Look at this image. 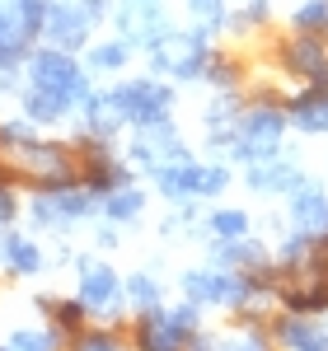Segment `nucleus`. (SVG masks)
Here are the masks:
<instances>
[{
	"mask_svg": "<svg viewBox=\"0 0 328 351\" xmlns=\"http://www.w3.org/2000/svg\"><path fill=\"white\" fill-rule=\"evenodd\" d=\"M24 84H38V89H52L61 99H71L75 112L80 104L94 94V80H89V71H84V61L75 52H61V47H33V56L24 61Z\"/></svg>",
	"mask_w": 328,
	"mask_h": 351,
	"instance_id": "f257e3e1",
	"label": "nucleus"
},
{
	"mask_svg": "<svg viewBox=\"0 0 328 351\" xmlns=\"http://www.w3.org/2000/svg\"><path fill=\"white\" fill-rule=\"evenodd\" d=\"M145 56L160 80H202V71L211 61V33L207 28H169L155 47H145Z\"/></svg>",
	"mask_w": 328,
	"mask_h": 351,
	"instance_id": "f03ea898",
	"label": "nucleus"
},
{
	"mask_svg": "<svg viewBox=\"0 0 328 351\" xmlns=\"http://www.w3.org/2000/svg\"><path fill=\"white\" fill-rule=\"evenodd\" d=\"M286 141V108L281 104H248L235 122V141H230V160L239 164H258L281 155Z\"/></svg>",
	"mask_w": 328,
	"mask_h": 351,
	"instance_id": "7ed1b4c3",
	"label": "nucleus"
},
{
	"mask_svg": "<svg viewBox=\"0 0 328 351\" xmlns=\"http://www.w3.org/2000/svg\"><path fill=\"white\" fill-rule=\"evenodd\" d=\"M122 122L137 132V127H150V122H164L174 117V89L160 80V75H137V80H117L108 89Z\"/></svg>",
	"mask_w": 328,
	"mask_h": 351,
	"instance_id": "20e7f679",
	"label": "nucleus"
},
{
	"mask_svg": "<svg viewBox=\"0 0 328 351\" xmlns=\"http://www.w3.org/2000/svg\"><path fill=\"white\" fill-rule=\"evenodd\" d=\"M99 206H104L99 192H89L84 183H71V188L56 192H38L28 202V220H33V230H71L80 220L99 216Z\"/></svg>",
	"mask_w": 328,
	"mask_h": 351,
	"instance_id": "39448f33",
	"label": "nucleus"
},
{
	"mask_svg": "<svg viewBox=\"0 0 328 351\" xmlns=\"http://www.w3.org/2000/svg\"><path fill=\"white\" fill-rule=\"evenodd\" d=\"M113 28H117V38H122L132 52H145V47H155L174 24H169L160 0H122V5L113 10Z\"/></svg>",
	"mask_w": 328,
	"mask_h": 351,
	"instance_id": "423d86ee",
	"label": "nucleus"
},
{
	"mask_svg": "<svg viewBox=\"0 0 328 351\" xmlns=\"http://www.w3.org/2000/svg\"><path fill=\"white\" fill-rule=\"evenodd\" d=\"M75 267H80V304L89 314H104L108 324H117L122 319V304H127L117 271L108 263H99V258H80Z\"/></svg>",
	"mask_w": 328,
	"mask_h": 351,
	"instance_id": "0eeeda50",
	"label": "nucleus"
},
{
	"mask_svg": "<svg viewBox=\"0 0 328 351\" xmlns=\"http://www.w3.org/2000/svg\"><path fill=\"white\" fill-rule=\"evenodd\" d=\"M94 38V24L84 19L80 0H47V19H43V43L61 52H84Z\"/></svg>",
	"mask_w": 328,
	"mask_h": 351,
	"instance_id": "6e6552de",
	"label": "nucleus"
},
{
	"mask_svg": "<svg viewBox=\"0 0 328 351\" xmlns=\"http://www.w3.org/2000/svg\"><path fill=\"white\" fill-rule=\"evenodd\" d=\"M281 71L296 75V80L314 84V89H328V52L324 38H309V33H296L291 43H281Z\"/></svg>",
	"mask_w": 328,
	"mask_h": 351,
	"instance_id": "1a4fd4ad",
	"label": "nucleus"
},
{
	"mask_svg": "<svg viewBox=\"0 0 328 351\" xmlns=\"http://www.w3.org/2000/svg\"><path fill=\"white\" fill-rule=\"evenodd\" d=\"M230 291H235V271L225 267L183 271V300L197 304V309H230Z\"/></svg>",
	"mask_w": 328,
	"mask_h": 351,
	"instance_id": "9d476101",
	"label": "nucleus"
},
{
	"mask_svg": "<svg viewBox=\"0 0 328 351\" xmlns=\"http://www.w3.org/2000/svg\"><path fill=\"white\" fill-rule=\"evenodd\" d=\"M286 220L301 234H328V192L305 178L301 188L286 197Z\"/></svg>",
	"mask_w": 328,
	"mask_h": 351,
	"instance_id": "9b49d317",
	"label": "nucleus"
},
{
	"mask_svg": "<svg viewBox=\"0 0 328 351\" xmlns=\"http://www.w3.org/2000/svg\"><path fill=\"white\" fill-rule=\"evenodd\" d=\"M244 183L253 192H277V197H291V192L305 183L301 164L291 160V155H272V160H258L244 169Z\"/></svg>",
	"mask_w": 328,
	"mask_h": 351,
	"instance_id": "f8f14e48",
	"label": "nucleus"
},
{
	"mask_svg": "<svg viewBox=\"0 0 328 351\" xmlns=\"http://www.w3.org/2000/svg\"><path fill=\"white\" fill-rule=\"evenodd\" d=\"M33 47H38V38L28 33L19 5L14 0H0V66H14L19 71L28 56H33Z\"/></svg>",
	"mask_w": 328,
	"mask_h": 351,
	"instance_id": "ddd939ff",
	"label": "nucleus"
},
{
	"mask_svg": "<svg viewBox=\"0 0 328 351\" xmlns=\"http://www.w3.org/2000/svg\"><path fill=\"white\" fill-rule=\"evenodd\" d=\"M286 108V122L296 127V132L305 136H328V89H305V94H296V99H286L281 104Z\"/></svg>",
	"mask_w": 328,
	"mask_h": 351,
	"instance_id": "4468645a",
	"label": "nucleus"
},
{
	"mask_svg": "<svg viewBox=\"0 0 328 351\" xmlns=\"http://www.w3.org/2000/svg\"><path fill=\"white\" fill-rule=\"evenodd\" d=\"M272 337L286 351H328L324 324H314L309 314H281V319L272 324Z\"/></svg>",
	"mask_w": 328,
	"mask_h": 351,
	"instance_id": "2eb2a0df",
	"label": "nucleus"
},
{
	"mask_svg": "<svg viewBox=\"0 0 328 351\" xmlns=\"http://www.w3.org/2000/svg\"><path fill=\"white\" fill-rule=\"evenodd\" d=\"M80 127H84V136H99V141H113V136L127 127L108 89H94V94L80 104Z\"/></svg>",
	"mask_w": 328,
	"mask_h": 351,
	"instance_id": "dca6fc26",
	"label": "nucleus"
},
{
	"mask_svg": "<svg viewBox=\"0 0 328 351\" xmlns=\"http://www.w3.org/2000/svg\"><path fill=\"white\" fill-rule=\"evenodd\" d=\"M19 104H24V117L33 127H56V122H66V117L75 112L71 99H61L52 89H38V84H24V89H19Z\"/></svg>",
	"mask_w": 328,
	"mask_h": 351,
	"instance_id": "f3484780",
	"label": "nucleus"
},
{
	"mask_svg": "<svg viewBox=\"0 0 328 351\" xmlns=\"http://www.w3.org/2000/svg\"><path fill=\"white\" fill-rule=\"evenodd\" d=\"M0 263L10 267V276H38L43 271V248H38V239H28L19 230H5L0 234Z\"/></svg>",
	"mask_w": 328,
	"mask_h": 351,
	"instance_id": "a211bd4d",
	"label": "nucleus"
},
{
	"mask_svg": "<svg viewBox=\"0 0 328 351\" xmlns=\"http://www.w3.org/2000/svg\"><path fill=\"white\" fill-rule=\"evenodd\" d=\"M127 61H132V47H127L122 38L89 43V47H84V71H89V75H117Z\"/></svg>",
	"mask_w": 328,
	"mask_h": 351,
	"instance_id": "6ab92c4d",
	"label": "nucleus"
},
{
	"mask_svg": "<svg viewBox=\"0 0 328 351\" xmlns=\"http://www.w3.org/2000/svg\"><path fill=\"white\" fill-rule=\"evenodd\" d=\"M141 211H145V192H141L137 183L108 192V197H104V206H99V216L113 220V225H132V220H141Z\"/></svg>",
	"mask_w": 328,
	"mask_h": 351,
	"instance_id": "aec40b11",
	"label": "nucleus"
},
{
	"mask_svg": "<svg viewBox=\"0 0 328 351\" xmlns=\"http://www.w3.org/2000/svg\"><path fill=\"white\" fill-rule=\"evenodd\" d=\"M230 188V169L225 164H202V160H192L188 164V192H192V202H202V197H220V192Z\"/></svg>",
	"mask_w": 328,
	"mask_h": 351,
	"instance_id": "412c9836",
	"label": "nucleus"
},
{
	"mask_svg": "<svg viewBox=\"0 0 328 351\" xmlns=\"http://www.w3.org/2000/svg\"><path fill=\"white\" fill-rule=\"evenodd\" d=\"M38 309H47V319H52L56 332H84V319H89V309L75 300H56V295H38Z\"/></svg>",
	"mask_w": 328,
	"mask_h": 351,
	"instance_id": "4be33fe9",
	"label": "nucleus"
},
{
	"mask_svg": "<svg viewBox=\"0 0 328 351\" xmlns=\"http://www.w3.org/2000/svg\"><path fill=\"white\" fill-rule=\"evenodd\" d=\"M122 295H127V304L141 314V309H155V304L164 300V286H160L155 271H132V276L122 281Z\"/></svg>",
	"mask_w": 328,
	"mask_h": 351,
	"instance_id": "5701e85b",
	"label": "nucleus"
},
{
	"mask_svg": "<svg viewBox=\"0 0 328 351\" xmlns=\"http://www.w3.org/2000/svg\"><path fill=\"white\" fill-rule=\"evenodd\" d=\"M248 230H253V220H248V211H239V206H220V211L207 216V234H211V239H244Z\"/></svg>",
	"mask_w": 328,
	"mask_h": 351,
	"instance_id": "b1692460",
	"label": "nucleus"
},
{
	"mask_svg": "<svg viewBox=\"0 0 328 351\" xmlns=\"http://www.w3.org/2000/svg\"><path fill=\"white\" fill-rule=\"evenodd\" d=\"M202 80L211 84L216 94H230V89H239V61H230L225 52H211L207 71H202Z\"/></svg>",
	"mask_w": 328,
	"mask_h": 351,
	"instance_id": "393cba45",
	"label": "nucleus"
},
{
	"mask_svg": "<svg viewBox=\"0 0 328 351\" xmlns=\"http://www.w3.org/2000/svg\"><path fill=\"white\" fill-rule=\"evenodd\" d=\"M296 33H309V38H328V0H305L301 10L291 14Z\"/></svg>",
	"mask_w": 328,
	"mask_h": 351,
	"instance_id": "a878e982",
	"label": "nucleus"
},
{
	"mask_svg": "<svg viewBox=\"0 0 328 351\" xmlns=\"http://www.w3.org/2000/svg\"><path fill=\"white\" fill-rule=\"evenodd\" d=\"M188 14L197 19V28L216 33V28H225V14H230V5H225V0H188Z\"/></svg>",
	"mask_w": 328,
	"mask_h": 351,
	"instance_id": "bb28decb",
	"label": "nucleus"
},
{
	"mask_svg": "<svg viewBox=\"0 0 328 351\" xmlns=\"http://www.w3.org/2000/svg\"><path fill=\"white\" fill-rule=\"evenodd\" d=\"M61 342V332L47 328V332H38V328H19L14 337H10V351H56Z\"/></svg>",
	"mask_w": 328,
	"mask_h": 351,
	"instance_id": "cd10ccee",
	"label": "nucleus"
},
{
	"mask_svg": "<svg viewBox=\"0 0 328 351\" xmlns=\"http://www.w3.org/2000/svg\"><path fill=\"white\" fill-rule=\"evenodd\" d=\"M33 136H38V127H33L28 117H5V122H0V150L10 155V150H19V145H28Z\"/></svg>",
	"mask_w": 328,
	"mask_h": 351,
	"instance_id": "c85d7f7f",
	"label": "nucleus"
},
{
	"mask_svg": "<svg viewBox=\"0 0 328 351\" xmlns=\"http://www.w3.org/2000/svg\"><path fill=\"white\" fill-rule=\"evenodd\" d=\"M75 351H122V342L113 328H84L75 332Z\"/></svg>",
	"mask_w": 328,
	"mask_h": 351,
	"instance_id": "c756f323",
	"label": "nucleus"
},
{
	"mask_svg": "<svg viewBox=\"0 0 328 351\" xmlns=\"http://www.w3.org/2000/svg\"><path fill=\"white\" fill-rule=\"evenodd\" d=\"M220 351H272L268 347V337L253 328V332H239V337H230V342H220Z\"/></svg>",
	"mask_w": 328,
	"mask_h": 351,
	"instance_id": "7c9ffc66",
	"label": "nucleus"
},
{
	"mask_svg": "<svg viewBox=\"0 0 328 351\" xmlns=\"http://www.w3.org/2000/svg\"><path fill=\"white\" fill-rule=\"evenodd\" d=\"M14 216H19V192H14V183H5V188H0V225L10 230Z\"/></svg>",
	"mask_w": 328,
	"mask_h": 351,
	"instance_id": "2f4dec72",
	"label": "nucleus"
},
{
	"mask_svg": "<svg viewBox=\"0 0 328 351\" xmlns=\"http://www.w3.org/2000/svg\"><path fill=\"white\" fill-rule=\"evenodd\" d=\"M84 19L89 24H104V19H113V0H80Z\"/></svg>",
	"mask_w": 328,
	"mask_h": 351,
	"instance_id": "473e14b6",
	"label": "nucleus"
},
{
	"mask_svg": "<svg viewBox=\"0 0 328 351\" xmlns=\"http://www.w3.org/2000/svg\"><path fill=\"white\" fill-rule=\"evenodd\" d=\"M94 243H99V248H117V243H122V239H117V225H113V220H108V225H99Z\"/></svg>",
	"mask_w": 328,
	"mask_h": 351,
	"instance_id": "72a5a7b5",
	"label": "nucleus"
},
{
	"mask_svg": "<svg viewBox=\"0 0 328 351\" xmlns=\"http://www.w3.org/2000/svg\"><path fill=\"white\" fill-rule=\"evenodd\" d=\"M5 183H14V173H10V164H5V150H0V188Z\"/></svg>",
	"mask_w": 328,
	"mask_h": 351,
	"instance_id": "f704fd0d",
	"label": "nucleus"
},
{
	"mask_svg": "<svg viewBox=\"0 0 328 351\" xmlns=\"http://www.w3.org/2000/svg\"><path fill=\"white\" fill-rule=\"evenodd\" d=\"M0 351H10V347H0Z\"/></svg>",
	"mask_w": 328,
	"mask_h": 351,
	"instance_id": "c9c22d12",
	"label": "nucleus"
}]
</instances>
